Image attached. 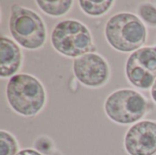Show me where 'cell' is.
<instances>
[{
	"label": "cell",
	"instance_id": "10",
	"mask_svg": "<svg viewBox=\"0 0 156 155\" xmlns=\"http://www.w3.org/2000/svg\"><path fill=\"white\" fill-rule=\"evenodd\" d=\"M36 3L41 11L51 16H61L66 15L73 5V1L71 0H37Z\"/></svg>",
	"mask_w": 156,
	"mask_h": 155
},
{
	"label": "cell",
	"instance_id": "13",
	"mask_svg": "<svg viewBox=\"0 0 156 155\" xmlns=\"http://www.w3.org/2000/svg\"><path fill=\"white\" fill-rule=\"evenodd\" d=\"M137 13L141 20L148 26L156 27V6L151 3H144L139 5Z\"/></svg>",
	"mask_w": 156,
	"mask_h": 155
},
{
	"label": "cell",
	"instance_id": "4",
	"mask_svg": "<svg viewBox=\"0 0 156 155\" xmlns=\"http://www.w3.org/2000/svg\"><path fill=\"white\" fill-rule=\"evenodd\" d=\"M9 31L18 45L29 50L43 47L47 38V29L42 18L35 11L19 5L11 6Z\"/></svg>",
	"mask_w": 156,
	"mask_h": 155
},
{
	"label": "cell",
	"instance_id": "2",
	"mask_svg": "<svg viewBox=\"0 0 156 155\" xmlns=\"http://www.w3.org/2000/svg\"><path fill=\"white\" fill-rule=\"evenodd\" d=\"M104 34L114 49L124 53L140 49L147 38L144 23L136 15L127 12L112 16L105 25Z\"/></svg>",
	"mask_w": 156,
	"mask_h": 155
},
{
	"label": "cell",
	"instance_id": "6",
	"mask_svg": "<svg viewBox=\"0 0 156 155\" xmlns=\"http://www.w3.org/2000/svg\"><path fill=\"white\" fill-rule=\"evenodd\" d=\"M125 74L134 87L152 89L156 79V47H144L133 52L127 58Z\"/></svg>",
	"mask_w": 156,
	"mask_h": 155
},
{
	"label": "cell",
	"instance_id": "9",
	"mask_svg": "<svg viewBox=\"0 0 156 155\" xmlns=\"http://www.w3.org/2000/svg\"><path fill=\"white\" fill-rule=\"evenodd\" d=\"M22 64V52L16 41L6 37L0 39V77L12 78Z\"/></svg>",
	"mask_w": 156,
	"mask_h": 155
},
{
	"label": "cell",
	"instance_id": "15",
	"mask_svg": "<svg viewBox=\"0 0 156 155\" xmlns=\"http://www.w3.org/2000/svg\"><path fill=\"white\" fill-rule=\"evenodd\" d=\"M151 97H152L153 100L156 103V79L153 87H152V89H151Z\"/></svg>",
	"mask_w": 156,
	"mask_h": 155
},
{
	"label": "cell",
	"instance_id": "8",
	"mask_svg": "<svg viewBox=\"0 0 156 155\" xmlns=\"http://www.w3.org/2000/svg\"><path fill=\"white\" fill-rule=\"evenodd\" d=\"M124 149L129 155H155V122L142 121L131 126L124 136Z\"/></svg>",
	"mask_w": 156,
	"mask_h": 155
},
{
	"label": "cell",
	"instance_id": "7",
	"mask_svg": "<svg viewBox=\"0 0 156 155\" xmlns=\"http://www.w3.org/2000/svg\"><path fill=\"white\" fill-rule=\"evenodd\" d=\"M75 78L84 86L99 88L106 84L110 78L108 62L97 53H88L73 60Z\"/></svg>",
	"mask_w": 156,
	"mask_h": 155
},
{
	"label": "cell",
	"instance_id": "12",
	"mask_svg": "<svg viewBox=\"0 0 156 155\" xmlns=\"http://www.w3.org/2000/svg\"><path fill=\"white\" fill-rule=\"evenodd\" d=\"M18 143L16 138L9 132L0 131V155H16Z\"/></svg>",
	"mask_w": 156,
	"mask_h": 155
},
{
	"label": "cell",
	"instance_id": "1",
	"mask_svg": "<svg viewBox=\"0 0 156 155\" xmlns=\"http://www.w3.org/2000/svg\"><path fill=\"white\" fill-rule=\"evenodd\" d=\"M5 96L11 109L25 117L38 114L46 103L42 83L29 74H16L7 82Z\"/></svg>",
	"mask_w": 156,
	"mask_h": 155
},
{
	"label": "cell",
	"instance_id": "5",
	"mask_svg": "<svg viewBox=\"0 0 156 155\" xmlns=\"http://www.w3.org/2000/svg\"><path fill=\"white\" fill-rule=\"evenodd\" d=\"M147 110L146 99L140 92L130 89L113 91L104 102V111L108 118L122 125L139 122Z\"/></svg>",
	"mask_w": 156,
	"mask_h": 155
},
{
	"label": "cell",
	"instance_id": "14",
	"mask_svg": "<svg viewBox=\"0 0 156 155\" xmlns=\"http://www.w3.org/2000/svg\"><path fill=\"white\" fill-rule=\"evenodd\" d=\"M16 155H43L42 153H40L39 152H37V150L34 149H24L19 151Z\"/></svg>",
	"mask_w": 156,
	"mask_h": 155
},
{
	"label": "cell",
	"instance_id": "11",
	"mask_svg": "<svg viewBox=\"0 0 156 155\" xmlns=\"http://www.w3.org/2000/svg\"><path fill=\"white\" fill-rule=\"evenodd\" d=\"M112 0H101V1H90L80 0L79 1L80 7L88 16H101L106 14L113 5Z\"/></svg>",
	"mask_w": 156,
	"mask_h": 155
},
{
	"label": "cell",
	"instance_id": "3",
	"mask_svg": "<svg viewBox=\"0 0 156 155\" xmlns=\"http://www.w3.org/2000/svg\"><path fill=\"white\" fill-rule=\"evenodd\" d=\"M50 39L54 49L69 58H76L96 51L89 28L74 19L58 23L52 30Z\"/></svg>",
	"mask_w": 156,
	"mask_h": 155
}]
</instances>
